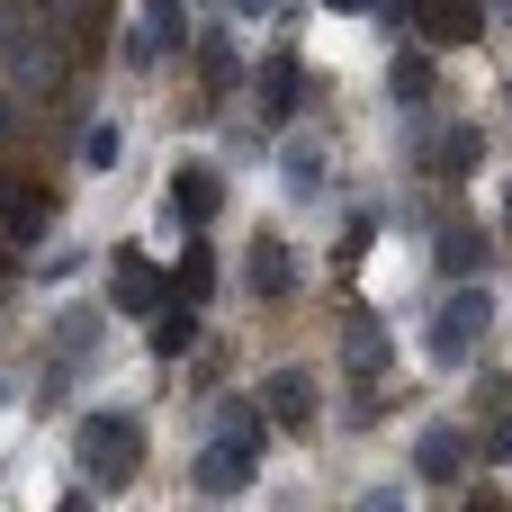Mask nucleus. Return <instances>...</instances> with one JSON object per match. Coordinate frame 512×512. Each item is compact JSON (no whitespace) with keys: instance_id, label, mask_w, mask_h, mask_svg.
I'll use <instances>...</instances> for the list:
<instances>
[{"instance_id":"f3484780","label":"nucleus","mask_w":512,"mask_h":512,"mask_svg":"<svg viewBox=\"0 0 512 512\" xmlns=\"http://www.w3.org/2000/svg\"><path fill=\"white\" fill-rule=\"evenodd\" d=\"M171 288H180V297L198 306V297L216 288V252H207V243H189V252H180V270H171Z\"/></svg>"},{"instance_id":"9b49d317","label":"nucleus","mask_w":512,"mask_h":512,"mask_svg":"<svg viewBox=\"0 0 512 512\" xmlns=\"http://www.w3.org/2000/svg\"><path fill=\"white\" fill-rule=\"evenodd\" d=\"M189 342H198V306H189V297L153 306V360H180Z\"/></svg>"},{"instance_id":"ddd939ff","label":"nucleus","mask_w":512,"mask_h":512,"mask_svg":"<svg viewBox=\"0 0 512 512\" xmlns=\"http://www.w3.org/2000/svg\"><path fill=\"white\" fill-rule=\"evenodd\" d=\"M342 360H351V378H360V387H369V378H378V369H387V333H378V324H369V315H351V333H342Z\"/></svg>"},{"instance_id":"2eb2a0df","label":"nucleus","mask_w":512,"mask_h":512,"mask_svg":"<svg viewBox=\"0 0 512 512\" xmlns=\"http://www.w3.org/2000/svg\"><path fill=\"white\" fill-rule=\"evenodd\" d=\"M477 153H486V144H477V126H450V135L432 144V171H450V180H468V171H477Z\"/></svg>"},{"instance_id":"cd10ccee","label":"nucleus","mask_w":512,"mask_h":512,"mask_svg":"<svg viewBox=\"0 0 512 512\" xmlns=\"http://www.w3.org/2000/svg\"><path fill=\"white\" fill-rule=\"evenodd\" d=\"M504 225H512V180H504Z\"/></svg>"},{"instance_id":"7ed1b4c3","label":"nucleus","mask_w":512,"mask_h":512,"mask_svg":"<svg viewBox=\"0 0 512 512\" xmlns=\"http://www.w3.org/2000/svg\"><path fill=\"white\" fill-rule=\"evenodd\" d=\"M72 459H81V477H90L99 495H117V486L144 468V450H135V414H81V423H72Z\"/></svg>"},{"instance_id":"412c9836","label":"nucleus","mask_w":512,"mask_h":512,"mask_svg":"<svg viewBox=\"0 0 512 512\" xmlns=\"http://www.w3.org/2000/svg\"><path fill=\"white\" fill-rule=\"evenodd\" d=\"M81 162H90V171H117V126H108V117L81 135Z\"/></svg>"},{"instance_id":"b1692460","label":"nucleus","mask_w":512,"mask_h":512,"mask_svg":"<svg viewBox=\"0 0 512 512\" xmlns=\"http://www.w3.org/2000/svg\"><path fill=\"white\" fill-rule=\"evenodd\" d=\"M18 135V90H0V144Z\"/></svg>"},{"instance_id":"f03ea898","label":"nucleus","mask_w":512,"mask_h":512,"mask_svg":"<svg viewBox=\"0 0 512 512\" xmlns=\"http://www.w3.org/2000/svg\"><path fill=\"white\" fill-rule=\"evenodd\" d=\"M63 63H72V36H63L36 0H0V90L45 99V90L63 81Z\"/></svg>"},{"instance_id":"c756f323","label":"nucleus","mask_w":512,"mask_h":512,"mask_svg":"<svg viewBox=\"0 0 512 512\" xmlns=\"http://www.w3.org/2000/svg\"><path fill=\"white\" fill-rule=\"evenodd\" d=\"M0 405H9V378H0Z\"/></svg>"},{"instance_id":"9d476101","label":"nucleus","mask_w":512,"mask_h":512,"mask_svg":"<svg viewBox=\"0 0 512 512\" xmlns=\"http://www.w3.org/2000/svg\"><path fill=\"white\" fill-rule=\"evenodd\" d=\"M243 279H252V297H288L297 288V261H288V243H252V261H243Z\"/></svg>"},{"instance_id":"f257e3e1","label":"nucleus","mask_w":512,"mask_h":512,"mask_svg":"<svg viewBox=\"0 0 512 512\" xmlns=\"http://www.w3.org/2000/svg\"><path fill=\"white\" fill-rule=\"evenodd\" d=\"M261 450H270V414H261V396H216L207 405V450H198V495H243L252 486V468H261Z\"/></svg>"},{"instance_id":"39448f33","label":"nucleus","mask_w":512,"mask_h":512,"mask_svg":"<svg viewBox=\"0 0 512 512\" xmlns=\"http://www.w3.org/2000/svg\"><path fill=\"white\" fill-rule=\"evenodd\" d=\"M468 468H477V432H459V423H423V441H414V477L459 486Z\"/></svg>"},{"instance_id":"dca6fc26","label":"nucleus","mask_w":512,"mask_h":512,"mask_svg":"<svg viewBox=\"0 0 512 512\" xmlns=\"http://www.w3.org/2000/svg\"><path fill=\"white\" fill-rule=\"evenodd\" d=\"M279 171H288V189H324V144L288 135V144H279Z\"/></svg>"},{"instance_id":"6e6552de","label":"nucleus","mask_w":512,"mask_h":512,"mask_svg":"<svg viewBox=\"0 0 512 512\" xmlns=\"http://www.w3.org/2000/svg\"><path fill=\"white\" fill-rule=\"evenodd\" d=\"M297 90H306V63H297L288 45H270V54H261V90H252V99H261V117H288V108H297Z\"/></svg>"},{"instance_id":"f8f14e48","label":"nucleus","mask_w":512,"mask_h":512,"mask_svg":"<svg viewBox=\"0 0 512 512\" xmlns=\"http://www.w3.org/2000/svg\"><path fill=\"white\" fill-rule=\"evenodd\" d=\"M261 414H279V423H315V387H306V369H279V378L261 387Z\"/></svg>"},{"instance_id":"423d86ee","label":"nucleus","mask_w":512,"mask_h":512,"mask_svg":"<svg viewBox=\"0 0 512 512\" xmlns=\"http://www.w3.org/2000/svg\"><path fill=\"white\" fill-rule=\"evenodd\" d=\"M180 288H171V270H153L144 252H117V315H153V306H171Z\"/></svg>"},{"instance_id":"c85d7f7f","label":"nucleus","mask_w":512,"mask_h":512,"mask_svg":"<svg viewBox=\"0 0 512 512\" xmlns=\"http://www.w3.org/2000/svg\"><path fill=\"white\" fill-rule=\"evenodd\" d=\"M495 9H504V27H512V0H495Z\"/></svg>"},{"instance_id":"4be33fe9","label":"nucleus","mask_w":512,"mask_h":512,"mask_svg":"<svg viewBox=\"0 0 512 512\" xmlns=\"http://www.w3.org/2000/svg\"><path fill=\"white\" fill-rule=\"evenodd\" d=\"M477 459H486V468H512V414L486 432V441H477Z\"/></svg>"},{"instance_id":"0eeeda50","label":"nucleus","mask_w":512,"mask_h":512,"mask_svg":"<svg viewBox=\"0 0 512 512\" xmlns=\"http://www.w3.org/2000/svg\"><path fill=\"white\" fill-rule=\"evenodd\" d=\"M432 45H477L486 36V0H414Z\"/></svg>"},{"instance_id":"1a4fd4ad","label":"nucleus","mask_w":512,"mask_h":512,"mask_svg":"<svg viewBox=\"0 0 512 512\" xmlns=\"http://www.w3.org/2000/svg\"><path fill=\"white\" fill-rule=\"evenodd\" d=\"M171 207H180L189 225H216V216H225V180H216V171H180V180H171Z\"/></svg>"},{"instance_id":"4468645a","label":"nucleus","mask_w":512,"mask_h":512,"mask_svg":"<svg viewBox=\"0 0 512 512\" xmlns=\"http://www.w3.org/2000/svg\"><path fill=\"white\" fill-rule=\"evenodd\" d=\"M387 90H396L405 108H423V99H432V54H423V45H405V54H396V72H387Z\"/></svg>"},{"instance_id":"a211bd4d","label":"nucleus","mask_w":512,"mask_h":512,"mask_svg":"<svg viewBox=\"0 0 512 512\" xmlns=\"http://www.w3.org/2000/svg\"><path fill=\"white\" fill-rule=\"evenodd\" d=\"M144 36L153 45H189V0H144Z\"/></svg>"},{"instance_id":"393cba45","label":"nucleus","mask_w":512,"mask_h":512,"mask_svg":"<svg viewBox=\"0 0 512 512\" xmlns=\"http://www.w3.org/2000/svg\"><path fill=\"white\" fill-rule=\"evenodd\" d=\"M234 9H243V18H279V0H234Z\"/></svg>"},{"instance_id":"aec40b11","label":"nucleus","mask_w":512,"mask_h":512,"mask_svg":"<svg viewBox=\"0 0 512 512\" xmlns=\"http://www.w3.org/2000/svg\"><path fill=\"white\" fill-rule=\"evenodd\" d=\"M54 351H63V360H72V351H99V315H81V306H72V315L54 324Z\"/></svg>"},{"instance_id":"5701e85b","label":"nucleus","mask_w":512,"mask_h":512,"mask_svg":"<svg viewBox=\"0 0 512 512\" xmlns=\"http://www.w3.org/2000/svg\"><path fill=\"white\" fill-rule=\"evenodd\" d=\"M369 9H378L387 27H405V18H414V0H369Z\"/></svg>"},{"instance_id":"bb28decb","label":"nucleus","mask_w":512,"mask_h":512,"mask_svg":"<svg viewBox=\"0 0 512 512\" xmlns=\"http://www.w3.org/2000/svg\"><path fill=\"white\" fill-rule=\"evenodd\" d=\"M324 9H369V0H324Z\"/></svg>"},{"instance_id":"6ab92c4d","label":"nucleus","mask_w":512,"mask_h":512,"mask_svg":"<svg viewBox=\"0 0 512 512\" xmlns=\"http://www.w3.org/2000/svg\"><path fill=\"white\" fill-rule=\"evenodd\" d=\"M432 261H441L450 279H477V270H486V243H477V234H441V252H432Z\"/></svg>"},{"instance_id":"a878e982","label":"nucleus","mask_w":512,"mask_h":512,"mask_svg":"<svg viewBox=\"0 0 512 512\" xmlns=\"http://www.w3.org/2000/svg\"><path fill=\"white\" fill-rule=\"evenodd\" d=\"M9 207H18V189H9V180H0V225H9Z\"/></svg>"},{"instance_id":"20e7f679","label":"nucleus","mask_w":512,"mask_h":512,"mask_svg":"<svg viewBox=\"0 0 512 512\" xmlns=\"http://www.w3.org/2000/svg\"><path fill=\"white\" fill-rule=\"evenodd\" d=\"M486 324H495V288H486V279H459V288H450V306L432 315V333H423V342H432V360H441V369H459V360L486 342Z\"/></svg>"}]
</instances>
